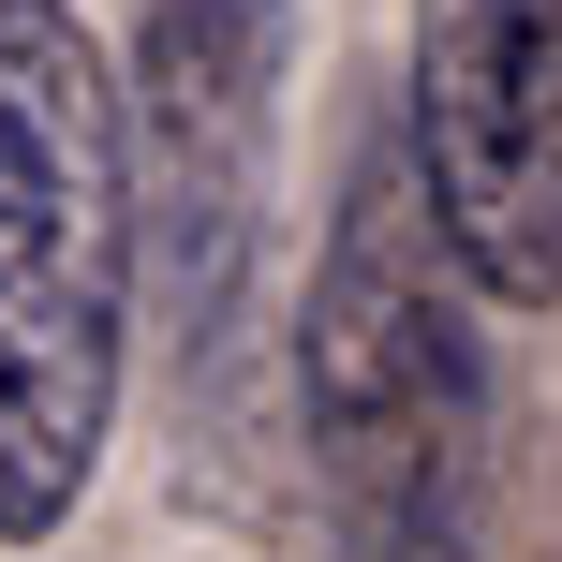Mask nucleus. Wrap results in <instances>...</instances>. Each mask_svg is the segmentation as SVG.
Listing matches in <instances>:
<instances>
[{"label":"nucleus","mask_w":562,"mask_h":562,"mask_svg":"<svg viewBox=\"0 0 562 562\" xmlns=\"http://www.w3.org/2000/svg\"><path fill=\"white\" fill-rule=\"evenodd\" d=\"M296 429H311V488H326L356 562H474L504 400H488V311H474V281H459L445 223L415 193L400 119L356 134L326 252H311Z\"/></svg>","instance_id":"1"},{"label":"nucleus","mask_w":562,"mask_h":562,"mask_svg":"<svg viewBox=\"0 0 562 562\" xmlns=\"http://www.w3.org/2000/svg\"><path fill=\"white\" fill-rule=\"evenodd\" d=\"M134 164L104 30L0 0V548H59L134 385Z\"/></svg>","instance_id":"2"},{"label":"nucleus","mask_w":562,"mask_h":562,"mask_svg":"<svg viewBox=\"0 0 562 562\" xmlns=\"http://www.w3.org/2000/svg\"><path fill=\"white\" fill-rule=\"evenodd\" d=\"M281 75H296V0H134V30L104 45L119 164H134V267H164L178 311H223L267 237Z\"/></svg>","instance_id":"3"},{"label":"nucleus","mask_w":562,"mask_h":562,"mask_svg":"<svg viewBox=\"0 0 562 562\" xmlns=\"http://www.w3.org/2000/svg\"><path fill=\"white\" fill-rule=\"evenodd\" d=\"M400 148L474 311H562V0H415Z\"/></svg>","instance_id":"4"}]
</instances>
